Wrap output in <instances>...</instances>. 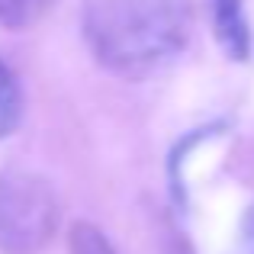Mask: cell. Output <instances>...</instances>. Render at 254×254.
Segmentation results:
<instances>
[{
	"label": "cell",
	"instance_id": "3",
	"mask_svg": "<svg viewBox=\"0 0 254 254\" xmlns=\"http://www.w3.org/2000/svg\"><path fill=\"white\" fill-rule=\"evenodd\" d=\"M212 13V32L222 52L235 62L251 58V26L245 13V0H209Z\"/></svg>",
	"mask_w": 254,
	"mask_h": 254
},
{
	"label": "cell",
	"instance_id": "1",
	"mask_svg": "<svg viewBox=\"0 0 254 254\" xmlns=\"http://www.w3.org/2000/svg\"><path fill=\"white\" fill-rule=\"evenodd\" d=\"M81 29L100 68L126 81L164 71L193 39L190 0H84Z\"/></svg>",
	"mask_w": 254,
	"mask_h": 254
},
{
	"label": "cell",
	"instance_id": "2",
	"mask_svg": "<svg viewBox=\"0 0 254 254\" xmlns=\"http://www.w3.org/2000/svg\"><path fill=\"white\" fill-rule=\"evenodd\" d=\"M58 229V199L49 180L29 171L0 174V251L39 254Z\"/></svg>",
	"mask_w": 254,
	"mask_h": 254
},
{
	"label": "cell",
	"instance_id": "7",
	"mask_svg": "<svg viewBox=\"0 0 254 254\" xmlns=\"http://www.w3.org/2000/svg\"><path fill=\"white\" fill-rule=\"evenodd\" d=\"M242 254H254V203L248 206V212H245L242 219Z\"/></svg>",
	"mask_w": 254,
	"mask_h": 254
},
{
	"label": "cell",
	"instance_id": "6",
	"mask_svg": "<svg viewBox=\"0 0 254 254\" xmlns=\"http://www.w3.org/2000/svg\"><path fill=\"white\" fill-rule=\"evenodd\" d=\"M68 248H71V254H119L113 248V242L93 222H74L71 225Z\"/></svg>",
	"mask_w": 254,
	"mask_h": 254
},
{
	"label": "cell",
	"instance_id": "8",
	"mask_svg": "<svg viewBox=\"0 0 254 254\" xmlns=\"http://www.w3.org/2000/svg\"><path fill=\"white\" fill-rule=\"evenodd\" d=\"M168 254H196V251L190 248V242H187V238H180V235H177V238L171 242V251H168Z\"/></svg>",
	"mask_w": 254,
	"mask_h": 254
},
{
	"label": "cell",
	"instance_id": "5",
	"mask_svg": "<svg viewBox=\"0 0 254 254\" xmlns=\"http://www.w3.org/2000/svg\"><path fill=\"white\" fill-rule=\"evenodd\" d=\"M55 0H0V26L3 29H29L45 13L52 10Z\"/></svg>",
	"mask_w": 254,
	"mask_h": 254
},
{
	"label": "cell",
	"instance_id": "4",
	"mask_svg": "<svg viewBox=\"0 0 254 254\" xmlns=\"http://www.w3.org/2000/svg\"><path fill=\"white\" fill-rule=\"evenodd\" d=\"M23 123V87L13 68L0 58V138H10Z\"/></svg>",
	"mask_w": 254,
	"mask_h": 254
}]
</instances>
